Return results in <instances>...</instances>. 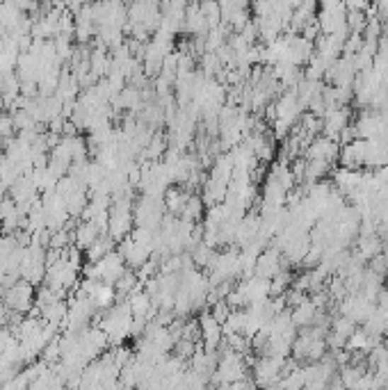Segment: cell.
Masks as SVG:
<instances>
[{"label": "cell", "mask_w": 388, "mask_h": 390, "mask_svg": "<svg viewBox=\"0 0 388 390\" xmlns=\"http://www.w3.org/2000/svg\"><path fill=\"white\" fill-rule=\"evenodd\" d=\"M247 358L244 354L236 352V349H227L219 358H217V367H215V374H212V384L217 388H229L238 382H244L247 379Z\"/></svg>", "instance_id": "cell-1"}, {"label": "cell", "mask_w": 388, "mask_h": 390, "mask_svg": "<svg viewBox=\"0 0 388 390\" xmlns=\"http://www.w3.org/2000/svg\"><path fill=\"white\" fill-rule=\"evenodd\" d=\"M324 352H326V340L320 331H304V335H299L292 345V356L306 365L320 363L324 358Z\"/></svg>", "instance_id": "cell-2"}, {"label": "cell", "mask_w": 388, "mask_h": 390, "mask_svg": "<svg viewBox=\"0 0 388 390\" xmlns=\"http://www.w3.org/2000/svg\"><path fill=\"white\" fill-rule=\"evenodd\" d=\"M199 335H201V343L203 349L208 352H217L222 340H224V326L212 317V313H206L199 320Z\"/></svg>", "instance_id": "cell-5"}, {"label": "cell", "mask_w": 388, "mask_h": 390, "mask_svg": "<svg viewBox=\"0 0 388 390\" xmlns=\"http://www.w3.org/2000/svg\"><path fill=\"white\" fill-rule=\"evenodd\" d=\"M126 274V263L119 253L110 251L108 256H103L101 260L89 265V279L98 281V283H108V285H117L121 276Z\"/></svg>", "instance_id": "cell-3"}, {"label": "cell", "mask_w": 388, "mask_h": 390, "mask_svg": "<svg viewBox=\"0 0 388 390\" xmlns=\"http://www.w3.org/2000/svg\"><path fill=\"white\" fill-rule=\"evenodd\" d=\"M14 117L12 115H0V137H9L14 132Z\"/></svg>", "instance_id": "cell-6"}, {"label": "cell", "mask_w": 388, "mask_h": 390, "mask_svg": "<svg viewBox=\"0 0 388 390\" xmlns=\"http://www.w3.org/2000/svg\"><path fill=\"white\" fill-rule=\"evenodd\" d=\"M33 285L28 281H16L14 285H9V290L5 294V306L7 311L12 313H25L30 311V304H33Z\"/></svg>", "instance_id": "cell-4"}]
</instances>
